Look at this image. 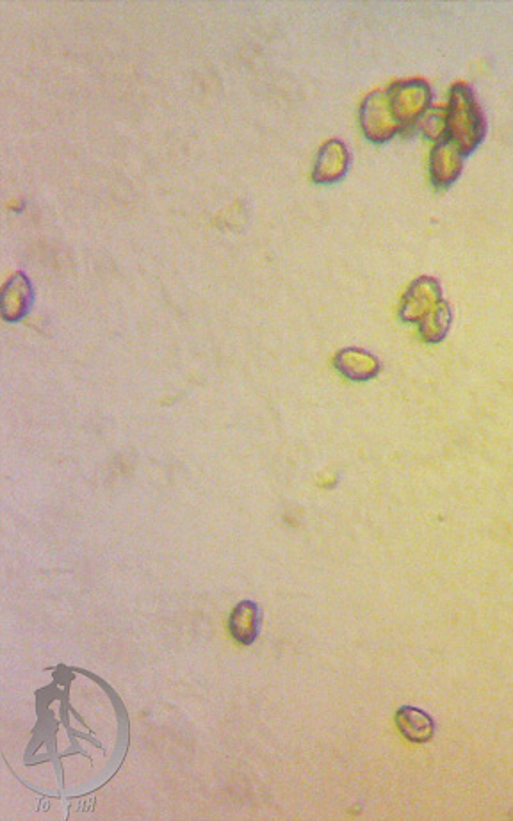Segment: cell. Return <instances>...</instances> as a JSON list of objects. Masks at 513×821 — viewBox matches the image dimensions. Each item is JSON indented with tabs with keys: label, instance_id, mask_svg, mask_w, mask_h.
<instances>
[{
	"label": "cell",
	"instance_id": "obj_1",
	"mask_svg": "<svg viewBox=\"0 0 513 821\" xmlns=\"http://www.w3.org/2000/svg\"><path fill=\"white\" fill-rule=\"evenodd\" d=\"M401 319L417 323L424 339L439 342L449 325V310L440 300L439 285L432 278H421L408 289L401 303Z\"/></svg>",
	"mask_w": 513,
	"mask_h": 821
},
{
	"label": "cell",
	"instance_id": "obj_2",
	"mask_svg": "<svg viewBox=\"0 0 513 821\" xmlns=\"http://www.w3.org/2000/svg\"><path fill=\"white\" fill-rule=\"evenodd\" d=\"M446 129L451 141L462 154H471L485 136V118L474 93L465 84H455L446 107Z\"/></svg>",
	"mask_w": 513,
	"mask_h": 821
},
{
	"label": "cell",
	"instance_id": "obj_3",
	"mask_svg": "<svg viewBox=\"0 0 513 821\" xmlns=\"http://www.w3.org/2000/svg\"><path fill=\"white\" fill-rule=\"evenodd\" d=\"M387 95L401 129L417 127L432 104V90L421 79L394 82Z\"/></svg>",
	"mask_w": 513,
	"mask_h": 821
},
{
	"label": "cell",
	"instance_id": "obj_4",
	"mask_svg": "<svg viewBox=\"0 0 513 821\" xmlns=\"http://www.w3.org/2000/svg\"><path fill=\"white\" fill-rule=\"evenodd\" d=\"M359 120L364 136L373 143H385L401 131V125L392 113L387 91H373L364 98Z\"/></svg>",
	"mask_w": 513,
	"mask_h": 821
},
{
	"label": "cell",
	"instance_id": "obj_5",
	"mask_svg": "<svg viewBox=\"0 0 513 821\" xmlns=\"http://www.w3.org/2000/svg\"><path fill=\"white\" fill-rule=\"evenodd\" d=\"M350 161L348 147L339 139H330L319 148L314 170H312V179L316 184H335L344 179V175L348 173Z\"/></svg>",
	"mask_w": 513,
	"mask_h": 821
},
{
	"label": "cell",
	"instance_id": "obj_6",
	"mask_svg": "<svg viewBox=\"0 0 513 821\" xmlns=\"http://www.w3.org/2000/svg\"><path fill=\"white\" fill-rule=\"evenodd\" d=\"M465 155L458 148L444 139L435 143L430 155V177L437 187H448L460 177L464 166Z\"/></svg>",
	"mask_w": 513,
	"mask_h": 821
},
{
	"label": "cell",
	"instance_id": "obj_7",
	"mask_svg": "<svg viewBox=\"0 0 513 821\" xmlns=\"http://www.w3.org/2000/svg\"><path fill=\"white\" fill-rule=\"evenodd\" d=\"M31 303H33V287L24 273H17L9 278L8 284L2 289V298H0L2 318L6 321H18L24 318L27 310L31 309Z\"/></svg>",
	"mask_w": 513,
	"mask_h": 821
},
{
	"label": "cell",
	"instance_id": "obj_8",
	"mask_svg": "<svg viewBox=\"0 0 513 821\" xmlns=\"http://www.w3.org/2000/svg\"><path fill=\"white\" fill-rule=\"evenodd\" d=\"M259 626H261V613H259V606L252 601L239 602L228 618L230 635L236 642L243 643V645H252L257 640Z\"/></svg>",
	"mask_w": 513,
	"mask_h": 821
},
{
	"label": "cell",
	"instance_id": "obj_9",
	"mask_svg": "<svg viewBox=\"0 0 513 821\" xmlns=\"http://www.w3.org/2000/svg\"><path fill=\"white\" fill-rule=\"evenodd\" d=\"M335 367L339 369V373L344 374L350 380H355V382L371 380L380 371L378 360L371 353L357 350V348H348V350L341 351L335 357Z\"/></svg>",
	"mask_w": 513,
	"mask_h": 821
},
{
	"label": "cell",
	"instance_id": "obj_10",
	"mask_svg": "<svg viewBox=\"0 0 513 821\" xmlns=\"http://www.w3.org/2000/svg\"><path fill=\"white\" fill-rule=\"evenodd\" d=\"M398 727L410 741L423 743L433 736L432 718L416 708H401L398 711Z\"/></svg>",
	"mask_w": 513,
	"mask_h": 821
},
{
	"label": "cell",
	"instance_id": "obj_11",
	"mask_svg": "<svg viewBox=\"0 0 513 821\" xmlns=\"http://www.w3.org/2000/svg\"><path fill=\"white\" fill-rule=\"evenodd\" d=\"M419 127L423 131L424 136L432 139L435 143L444 141L448 138V129H446V109H428V113L424 114L419 122Z\"/></svg>",
	"mask_w": 513,
	"mask_h": 821
}]
</instances>
